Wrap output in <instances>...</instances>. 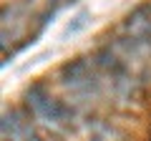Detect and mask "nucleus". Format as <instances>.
I'll list each match as a JSON object with an SVG mask.
<instances>
[{
	"mask_svg": "<svg viewBox=\"0 0 151 141\" xmlns=\"http://www.w3.org/2000/svg\"><path fill=\"white\" fill-rule=\"evenodd\" d=\"M28 106L33 109V114L38 116L40 121L45 124H53V126H63L73 119L70 109H65L60 101H55L50 93H45L40 86H33L28 91Z\"/></svg>",
	"mask_w": 151,
	"mask_h": 141,
	"instance_id": "1",
	"label": "nucleus"
},
{
	"mask_svg": "<svg viewBox=\"0 0 151 141\" xmlns=\"http://www.w3.org/2000/svg\"><path fill=\"white\" fill-rule=\"evenodd\" d=\"M3 141H10V139H5V136H3Z\"/></svg>",
	"mask_w": 151,
	"mask_h": 141,
	"instance_id": "3",
	"label": "nucleus"
},
{
	"mask_svg": "<svg viewBox=\"0 0 151 141\" xmlns=\"http://www.w3.org/2000/svg\"><path fill=\"white\" fill-rule=\"evenodd\" d=\"M60 78H63V86H68L76 93H83V96H96L98 88H101V81L88 68L86 60H73V63L63 65Z\"/></svg>",
	"mask_w": 151,
	"mask_h": 141,
	"instance_id": "2",
	"label": "nucleus"
}]
</instances>
